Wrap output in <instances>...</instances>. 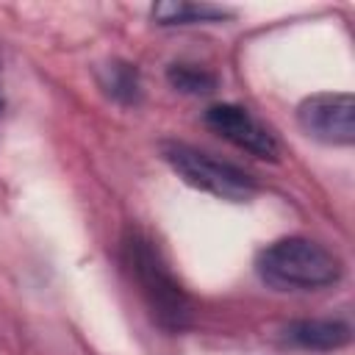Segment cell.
Masks as SVG:
<instances>
[{"label": "cell", "mask_w": 355, "mask_h": 355, "mask_svg": "<svg viewBox=\"0 0 355 355\" xmlns=\"http://www.w3.org/2000/svg\"><path fill=\"white\" fill-rule=\"evenodd\" d=\"M258 275L277 291H313L333 286L341 277V261L319 241L288 236L261 250Z\"/></svg>", "instance_id": "obj_1"}, {"label": "cell", "mask_w": 355, "mask_h": 355, "mask_svg": "<svg viewBox=\"0 0 355 355\" xmlns=\"http://www.w3.org/2000/svg\"><path fill=\"white\" fill-rule=\"evenodd\" d=\"M103 89L119 103H136L139 100V72H136V67L122 64V61L108 64L105 75H103Z\"/></svg>", "instance_id": "obj_9"}, {"label": "cell", "mask_w": 355, "mask_h": 355, "mask_svg": "<svg viewBox=\"0 0 355 355\" xmlns=\"http://www.w3.org/2000/svg\"><path fill=\"white\" fill-rule=\"evenodd\" d=\"M286 338L302 349L330 352L349 344L352 330L347 322H338V319H300L286 327Z\"/></svg>", "instance_id": "obj_6"}, {"label": "cell", "mask_w": 355, "mask_h": 355, "mask_svg": "<svg viewBox=\"0 0 355 355\" xmlns=\"http://www.w3.org/2000/svg\"><path fill=\"white\" fill-rule=\"evenodd\" d=\"M161 155L189 186L208 191L219 200L247 202L258 191V183L252 180V175H247L244 169H239L227 161H219V158H214V155H208L191 144L164 141Z\"/></svg>", "instance_id": "obj_3"}, {"label": "cell", "mask_w": 355, "mask_h": 355, "mask_svg": "<svg viewBox=\"0 0 355 355\" xmlns=\"http://www.w3.org/2000/svg\"><path fill=\"white\" fill-rule=\"evenodd\" d=\"M166 80L183 94H211L216 89V75L194 64H172L166 69Z\"/></svg>", "instance_id": "obj_8"}, {"label": "cell", "mask_w": 355, "mask_h": 355, "mask_svg": "<svg viewBox=\"0 0 355 355\" xmlns=\"http://www.w3.org/2000/svg\"><path fill=\"white\" fill-rule=\"evenodd\" d=\"M0 111H3V97H0Z\"/></svg>", "instance_id": "obj_10"}, {"label": "cell", "mask_w": 355, "mask_h": 355, "mask_svg": "<svg viewBox=\"0 0 355 355\" xmlns=\"http://www.w3.org/2000/svg\"><path fill=\"white\" fill-rule=\"evenodd\" d=\"M205 125L214 133H219L222 139H227L230 144H236L239 150H244L255 158L277 161V155H280V147H277L275 136L241 105H233V103L211 105L205 111Z\"/></svg>", "instance_id": "obj_5"}, {"label": "cell", "mask_w": 355, "mask_h": 355, "mask_svg": "<svg viewBox=\"0 0 355 355\" xmlns=\"http://www.w3.org/2000/svg\"><path fill=\"white\" fill-rule=\"evenodd\" d=\"M297 122L311 139L347 147L355 141V100L347 92L305 97L297 108Z\"/></svg>", "instance_id": "obj_4"}, {"label": "cell", "mask_w": 355, "mask_h": 355, "mask_svg": "<svg viewBox=\"0 0 355 355\" xmlns=\"http://www.w3.org/2000/svg\"><path fill=\"white\" fill-rule=\"evenodd\" d=\"M230 11L211 3H158L153 6V19L158 25H194V22H219L227 19Z\"/></svg>", "instance_id": "obj_7"}, {"label": "cell", "mask_w": 355, "mask_h": 355, "mask_svg": "<svg viewBox=\"0 0 355 355\" xmlns=\"http://www.w3.org/2000/svg\"><path fill=\"white\" fill-rule=\"evenodd\" d=\"M122 261L130 277L136 280L153 319L166 330H180L189 324L191 305L180 283L172 277L161 252L139 230H128L122 239Z\"/></svg>", "instance_id": "obj_2"}]
</instances>
